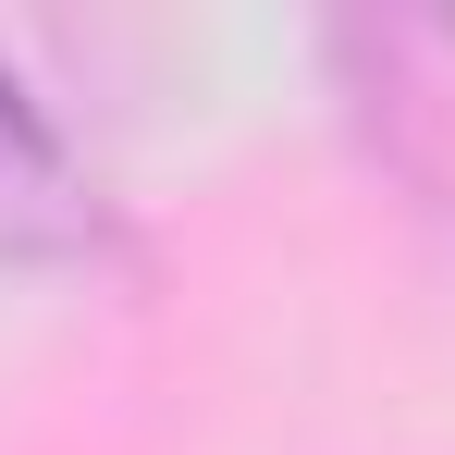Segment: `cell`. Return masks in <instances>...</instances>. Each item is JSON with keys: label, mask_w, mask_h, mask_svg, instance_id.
I'll return each mask as SVG.
<instances>
[{"label": "cell", "mask_w": 455, "mask_h": 455, "mask_svg": "<svg viewBox=\"0 0 455 455\" xmlns=\"http://www.w3.org/2000/svg\"><path fill=\"white\" fill-rule=\"evenodd\" d=\"M99 246H111L99 172L62 148V124L0 62V259H99Z\"/></svg>", "instance_id": "1"}]
</instances>
